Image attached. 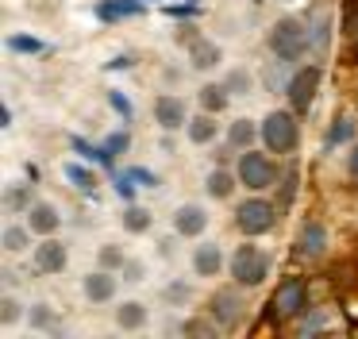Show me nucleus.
Wrapping results in <instances>:
<instances>
[{
    "instance_id": "obj_15",
    "label": "nucleus",
    "mask_w": 358,
    "mask_h": 339,
    "mask_svg": "<svg viewBox=\"0 0 358 339\" xmlns=\"http://www.w3.org/2000/svg\"><path fill=\"white\" fill-rule=\"evenodd\" d=\"M85 297L96 300V305H101V300H112V297H116V277H112L108 270H96V274H89V277H85Z\"/></svg>"
},
{
    "instance_id": "obj_14",
    "label": "nucleus",
    "mask_w": 358,
    "mask_h": 339,
    "mask_svg": "<svg viewBox=\"0 0 358 339\" xmlns=\"http://www.w3.org/2000/svg\"><path fill=\"white\" fill-rule=\"evenodd\" d=\"M220 266H224V251H220L216 243H201V247H196V254H193V270H196V274H201V277H216Z\"/></svg>"
},
{
    "instance_id": "obj_20",
    "label": "nucleus",
    "mask_w": 358,
    "mask_h": 339,
    "mask_svg": "<svg viewBox=\"0 0 358 339\" xmlns=\"http://www.w3.org/2000/svg\"><path fill=\"white\" fill-rule=\"evenodd\" d=\"M350 139H355V120L350 116H335L331 127H327V151L339 143H350Z\"/></svg>"
},
{
    "instance_id": "obj_17",
    "label": "nucleus",
    "mask_w": 358,
    "mask_h": 339,
    "mask_svg": "<svg viewBox=\"0 0 358 339\" xmlns=\"http://www.w3.org/2000/svg\"><path fill=\"white\" fill-rule=\"evenodd\" d=\"M189 62H193L196 69H212L220 62V46L204 43V39H193V43H189Z\"/></svg>"
},
{
    "instance_id": "obj_39",
    "label": "nucleus",
    "mask_w": 358,
    "mask_h": 339,
    "mask_svg": "<svg viewBox=\"0 0 358 339\" xmlns=\"http://www.w3.org/2000/svg\"><path fill=\"white\" fill-rule=\"evenodd\" d=\"M250 4H262V0H250Z\"/></svg>"
},
{
    "instance_id": "obj_37",
    "label": "nucleus",
    "mask_w": 358,
    "mask_h": 339,
    "mask_svg": "<svg viewBox=\"0 0 358 339\" xmlns=\"http://www.w3.org/2000/svg\"><path fill=\"white\" fill-rule=\"evenodd\" d=\"M31 320H35V324H39V328H43V324H50V312H47V308H43V305H39V312H35Z\"/></svg>"
},
{
    "instance_id": "obj_13",
    "label": "nucleus",
    "mask_w": 358,
    "mask_h": 339,
    "mask_svg": "<svg viewBox=\"0 0 358 339\" xmlns=\"http://www.w3.org/2000/svg\"><path fill=\"white\" fill-rule=\"evenodd\" d=\"M58 223H62V216H58L55 205H31L27 208V228H31L35 235H55Z\"/></svg>"
},
{
    "instance_id": "obj_26",
    "label": "nucleus",
    "mask_w": 358,
    "mask_h": 339,
    "mask_svg": "<svg viewBox=\"0 0 358 339\" xmlns=\"http://www.w3.org/2000/svg\"><path fill=\"white\" fill-rule=\"evenodd\" d=\"M27 243H31V228H8L4 231V247H8V251H24Z\"/></svg>"
},
{
    "instance_id": "obj_3",
    "label": "nucleus",
    "mask_w": 358,
    "mask_h": 339,
    "mask_svg": "<svg viewBox=\"0 0 358 339\" xmlns=\"http://www.w3.org/2000/svg\"><path fill=\"white\" fill-rule=\"evenodd\" d=\"M231 277L239 285H262L266 277H270V254L262 251V247H239L231 258Z\"/></svg>"
},
{
    "instance_id": "obj_11",
    "label": "nucleus",
    "mask_w": 358,
    "mask_h": 339,
    "mask_svg": "<svg viewBox=\"0 0 358 339\" xmlns=\"http://www.w3.org/2000/svg\"><path fill=\"white\" fill-rule=\"evenodd\" d=\"M204 228H208V216H204L201 205H181L178 212H173V231H178V235L193 239V235H201Z\"/></svg>"
},
{
    "instance_id": "obj_28",
    "label": "nucleus",
    "mask_w": 358,
    "mask_h": 339,
    "mask_svg": "<svg viewBox=\"0 0 358 339\" xmlns=\"http://www.w3.org/2000/svg\"><path fill=\"white\" fill-rule=\"evenodd\" d=\"M20 320V305L12 297H4L0 300V324H16Z\"/></svg>"
},
{
    "instance_id": "obj_2",
    "label": "nucleus",
    "mask_w": 358,
    "mask_h": 339,
    "mask_svg": "<svg viewBox=\"0 0 358 339\" xmlns=\"http://www.w3.org/2000/svg\"><path fill=\"white\" fill-rule=\"evenodd\" d=\"M258 135H262L266 151H273V154H289V151H296L301 127H296L293 112H270V116L262 120V127H258Z\"/></svg>"
},
{
    "instance_id": "obj_29",
    "label": "nucleus",
    "mask_w": 358,
    "mask_h": 339,
    "mask_svg": "<svg viewBox=\"0 0 358 339\" xmlns=\"http://www.w3.org/2000/svg\"><path fill=\"white\" fill-rule=\"evenodd\" d=\"M101 266H104V270L124 266V251H116V247H104V251H101Z\"/></svg>"
},
{
    "instance_id": "obj_34",
    "label": "nucleus",
    "mask_w": 358,
    "mask_h": 339,
    "mask_svg": "<svg viewBox=\"0 0 358 339\" xmlns=\"http://www.w3.org/2000/svg\"><path fill=\"white\" fill-rule=\"evenodd\" d=\"M108 100H112V108H116V112H120V116H124V120H131V104H127V100H124V97H120V92H112V97H108Z\"/></svg>"
},
{
    "instance_id": "obj_23",
    "label": "nucleus",
    "mask_w": 358,
    "mask_h": 339,
    "mask_svg": "<svg viewBox=\"0 0 358 339\" xmlns=\"http://www.w3.org/2000/svg\"><path fill=\"white\" fill-rule=\"evenodd\" d=\"M66 177H70V181L78 185L81 193H96V185H101V181H96V174H93V170L78 166V162H70V166H66Z\"/></svg>"
},
{
    "instance_id": "obj_4",
    "label": "nucleus",
    "mask_w": 358,
    "mask_h": 339,
    "mask_svg": "<svg viewBox=\"0 0 358 339\" xmlns=\"http://www.w3.org/2000/svg\"><path fill=\"white\" fill-rule=\"evenodd\" d=\"M304 308H308V285H304V277H285L270 297V312L278 320H293Z\"/></svg>"
},
{
    "instance_id": "obj_10",
    "label": "nucleus",
    "mask_w": 358,
    "mask_h": 339,
    "mask_svg": "<svg viewBox=\"0 0 358 339\" xmlns=\"http://www.w3.org/2000/svg\"><path fill=\"white\" fill-rule=\"evenodd\" d=\"M35 266H39L43 274H62L66 270V247L47 235L39 247H35Z\"/></svg>"
},
{
    "instance_id": "obj_31",
    "label": "nucleus",
    "mask_w": 358,
    "mask_h": 339,
    "mask_svg": "<svg viewBox=\"0 0 358 339\" xmlns=\"http://www.w3.org/2000/svg\"><path fill=\"white\" fill-rule=\"evenodd\" d=\"M224 85H227V89H231V92H247V89H250V77H247V74H243V69H235V74H231V77H227V81H224Z\"/></svg>"
},
{
    "instance_id": "obj_25",
    "label": "nucleus",
    "mask_w": 358,
    "mask_h": 339,
    "mask_svg": "<svg viewBox=\"0 0 358 339\" xmlns=\"http://www.w3.org/2000/svg\"><path fill=\"white\" fill-rule=\"evenodd\" d=\"M124 228H127V231H135V235H139V231H147V228H150V212H147V208H139V205H127V212H124Z\"/></svg>"
},
{
    "instance_id": "obj_21",
    "label": "nucleus",
    "mask_w": 358,
    "mask_h": 339,
    "mask_svg": "<svg viewBox=\"0 0 358 339\" xmlns=\"http://www.w3.org/2000/svg\"><path fill=\"white\" fill-rule=\"evenodd\" d=\"M227 97H231V89H227V85H204V89H201L204 112H224V108H227Z\"/></svg>"
},
{
    "instance_id": "obj_27",
    "label": "nucleus",
    "mask_w": 358,
    "mask_h": 339,
    "mask_svg": "<svg viewBox=\"0 0 358 339\" xmlns=\"http://www.w3.org/2000/svg\"><path fill=\"white\" fill-rule=\"evenodd\" d=\"M8 46H12V50H24V54H39V50H43L39 39H27V35H12Z\"/></svg>"
},
{
    "instance_id": "obj_38",
    "label": "nucleus",
    "mask_w": 358,
    "mask_h": 339,
    "mask_svg": "<svg viewBox=\"0 0 358 339\" xmlns=\"http://www.w3.org/2000/svg\"><path fill=\"white\" fill-rule=\"evenodd\" d=\"M350 177H355V181H358V146H355V151H350Z\"/></svg>"
},
{
    "instance_id": "obj_22",
    "label": "nucleus",
    "mask_w": 358,
    "mask_h": 339,
    "mask_svg": "<svg viewBox=\"0 0 358 339\" xmlns=\"http://www.w3.org/2000/svg\"><path fill=\"white\" fill-rule=\"evenodd\" d=\"M189 139L193 143H212L216 139V120H212V112H204V116H196V120H189Z\"/></svg>"
},
{
    "instance_id": "obj_30",
    "label": "nucleus",
    "mask_w": 358,
    "mask_h": 339,
    "mask_svg": "<svg viewBox=\"0 0 358 339\" xmlns=\"http://www.w3.org/2000/svg\"><path fill=\"white\" fill-rule=\"evenodd\" d=\"M127 143H131V139H127V131H120V135H112L108 143H104V154H120V151H127Z\"/></svg>"
},
{
    "instance_id": "obj_16",
    "label": "nucleus",
    "mask_w": 358,
    "mask_h": 339,
    "mask_svg": "<svg viewBox=\"0 0 358 339\" xmlns=\"http://www.w3.org/2000/svg\"><path fill=\"white\" fill-rule=\"evenodd\" d=\"M143 4L139 0H101L96 4V20L112 23V20H127V15H139Z\"/></svg>"
},
{
    "instance_id": "obj_33",
    "label": "nucleus",
    "mask_w": 358,
    "mask_h": 339,
    "mask_svg": "<svg viewBox=\"0 0 358 339\" xmlns=\"http://www.w3.org/2000/svg\"><path fill=\"white\" fill-rule=\"evenodd\" d=\"M131 181H135L131 174H120V181H116V193H120L124 200H131V197H135V185H131Z\"/></svg>"
},
{
    "instance_id": "obj_7",
    "label": "nucleus",
    "mask_w": 358,
    "mask_h": 339,
    "mask_svg": "<svg viewBox=\"0 0 358 339\" xmlns=\"http://www.w3.org/2000/svg\"><path fill=\"white\" fill-rule=\"evenodd\" d=\"M320 81H324V69L320 66H304L296 69L293 77H289V104H293V112H308L312 104H316V92H320Z\"/></svg>"
},
{
    "instance_id": "obj_32",
    "label": "nucleus",
    "mask_w": 358,
    "mask_h": 339,
    "mask_svg": "<svg viewBox=\"0 0 358 339\" xmlns=\"http://www.w3.org/2000/svg\"><path fill=\"white\" fill-rule=\"evenodd\" d=\"M281 193H285V205L296 197V166H289V170H285V185H281Z\"/></svg>"
},
{
    "instance_id": "obj_19",
    "label": "nucleus",
    "mask_w": 358,
    "mask_h": 339,
    "mask_svg": "<svg viewBox=\"0 0 358 339\" xmlns=\"http://www.w3.org/2000/svg\"><path fill=\"white\" fill-rule=\"evenodd\" d=\"M235 177H239V174H235ZM235 177L227 174V170H212V174L204 177V189H208V197H216V200L231 197V189H235Z\"/></svg>"
},
{
    "instance_id": "obj_12",
    "label": "nucleus",
    "mask_w": 358,
    "mask_h": 339,
    "mask_svg": "<svg viewBox=\"0 0 358 339\" xmlns=\"http://www.w3.org/2000/svg\"><path fill=\"white\" fill-rule=\"evenodd\" d=\"M155 123L158 127H166V131H178V127H185V104H181L178 97H158L155 100Z\"/></svg>"
},
{
    "instance_id": "obj_6",
    "label": "nucleus",
    "mask_w": 358,
    "mask_h": 339,
    "mask_svg": "<svg viewBox=\"0 0 358 339\" xmlns=\"http://www.w3.org/2000/svg\"><path fill=\"white\" fill-rule=\"evenodd\" d=\"M235 174H239V185H247V189H270L273 185V174H278V170H273V162L266 158V154H258V151H243L239 154V166H235Z\"/></svg>"
},
{
    "instance_id": "obj_9",
    "label": "nucleus",
    "mask_w": 358,
    "mask_h": 339,
    "mask_svg": "<svg viewBox=\"0 0 358 339\" xmlns=\"http://www.w3.org/2000/svg\"><path fill=\"white\" fill-rule=\"evenodd\" d=\"M239 316H243L239 293L224 289V293H216V297H212V320H216L220 328H235V324H239Z\"/></svg>"
},
{
    "instance_id": "obj_5",
    "label": "nucleus",
    "mask_w": 358,
    "mask_h": 339,
    "mask_svg": "<svg viewBox=\"0 0 358 339\" xmlns=\"http://www.w3.org/2000/svg\"><path fill=\"white\" fill-rule=\"evenodd\" d=\"M235 223H239L243 235H266V231L278 223V208H273L270 200H262V197L243 200V205L235 208Z\"/></svg>"
},
{
    "instance_id": "obj_35",
    "label": "nucleus",
    "mask_w": 358,
    "mask_h": 339,
    "mask_svg": "<svg viewBox=\"0 0 358 339\" xmlns=\"http://www.w3.org/2000/svg\"><path fill=\"white\" fill-rule=\"evenodd\" d=\"M127 174H131L135 181H147V185H158V177L150 174V170H127Z\"/></svg>"
},
{
    "instance_id": "obj_18",
    "label": "nucleus",
    "mask_w": 358,
    "mask_h": 339,
    "mask_svg": "<svg viewBox=\"0 0 358 339\" xmlns=\"http://www.w3.org/2000/svg\"><path fill=\"white\" fill-rule=\"evenodd\" d=\"M116 324H120L124 331L143 328V324H147V308H143L139 300H124V305L116 308Z\"/></svg>"
},
{
    "instance_id": "obj_36",
    "label": "nucleus",
    "mask_w": 358,
    "mask_h": 339,
    "mask_svg": "<svg viewBox=\"0 0 358 339\" xmlns=\"http://www.w3.org/2000/svg\"><path fill=\"white\" fill-rule=\"evenodd\" d=\"M185 331H193V335H208V324H185Z\"/></svg>"
},
{
    "instance_id": "obj_24",
    "label": "nucleus",
    "mask_w": 358,
    "mask_h": 339,
    "mask_svg": "<svg viewBox=\"0 0 358 339\" xmlns=\"http://www.w3.org/2000/svg\"><path fill=\"white\" fill-rule=\"evenodd\" d=\"M250 139H255V123H250V120H235L231 127H227V143L239 146V151H247Z\"/></svg>"
},
{
    "instance_id": "obj_8",
    "label": "nucleus",
    "mask_w": 358,
    "mask_h": 339,
    "mask_svg": "<svg viewBox=\"0 0 358 339\" xmlns=\"http://www.w3.org/2000/svg\"><path fill=\"white\" fill-rule=\"evenodd\" d=\"M324 247H327V228L320 220H308L301 228V235H296V258H320L324 254Z\"/></svg>"
},
{
    "instance_id": "obj_1",
    "label": "nucleus",
    "mask_w": 358,
    "mask_h": 339,
    "mask_svg": "<svg viewBox=\"0 0 358 339\" xmlns=\"http://www.w3.org/2000/svg\"><path fill=\"white\" fill-rule=\"evenodd\" d=\"M270 50L278 62H296L308 50V31L301 20H278L270 27Z\"/></svg>"
}]
</instances>
